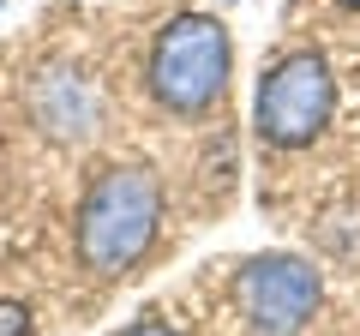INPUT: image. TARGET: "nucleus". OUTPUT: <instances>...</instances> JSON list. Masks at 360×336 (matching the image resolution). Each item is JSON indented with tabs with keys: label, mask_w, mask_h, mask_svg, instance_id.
Masks as SVG:
<instances>
[{
	"label": "nucleus",
	"mask_w": 360,
	"mask_h": 336,
	"mask_svg": "<svg viewBox=\"0 0 360 336\" xmlns=\"http://www.w3.org/2000/svg\"><path fill=\"white\" fill-rule=\"evenodd\" d=\"M0 13H6V0H0Z\"/></svg>",
	"instance_id": "9"
},
{
	"label": "nucleus",
	"mask_w": 360,
	"mask_h": 336,
	"mask_svg": "<svg viewBox=\"0 0 360 336\" xmlns=\"http://www.w3.org/2000/svg\"><path fill=\"white\" fill-rule=\"evenodd\" d=\"M30 115L49 138H66V144H84L96 132V91H90V78L66 72V66H49L37 78V91H30Z\"/></svg>",
	"instance_id": "5"
},
{
	"label": "nucleus",
	"mask_w": 360,
	"mask_h": 336,
	"mask_svg": "<svg viewBox=\"0 0 360 336\" xmlns=\"http://www.w3.org/2000/svg\"><path fill=\"white\" fill-rule=\"evenodd\" d=\"M342 6H348V13H360V0H342Z\"/></svg>",
	"instance_id": "8"
},
{
	"label": "nucleus",
	"mask_w": 360,
	"mask_h": 336,
	"mask_svg": "<svg viewBox=\"0 0 360 336\" xmlns=\"http://www.w3.org/2000/svg\"><path fill=\"white\" fill-rule=\"evenodd\" d=\"M336 120V72L324 54L288 49L258 72L252 91V132L264 150H307L330 132Z\"/></svg>",
	"instance_id": "3"
},
{
	"label": "nucleus",
	"mask_w": 360,
	"mask_h": 336,
	"mask_svg": "<svg viewBox=\"0 0 360 336\" xmlns=\"http://www.w3.org/2000/svg\"><path fill=\"white\" fill-rule=\"evenodd\" d=\"M324 300L319 264L295 252H258L229 276V306L252 336H300Z\"/></svg>",
	"instance_id": "4"
},
{
	"label": "nucleus",
	"mask_w": 360,
	"mask_h": 336,
	"mask_svg": "<svg viewBox=\"0 0 360 336\" xmlns=\"http://www.w3.org/2000/svg\"><path fill=\"white\" fill-rule=\"evenodd\" d=\"M168 222V193L156 181V168L144 162H103L84 181L72 205V259L78 271L120 283L156 252Z\"/></svg>",
	"instance_id": "1"
},
{
	"label": "nucleus",
	"mask_w": 360,
	"mask_h": 336,
	"mask_svg": "<svg viewBox=\"0 0 360 336\" xmlns=\"http://www.w3.org/2000/svg\"><path fill=\"white\" fill-rule=\"evenodd\" d=\"M0 336H37L30 306H18V300H0Z\"/></svg>",
	"instance_id": "6"
},
{
	"label": "nucleus",
	"mask_w": 360,
	"mask_h": 336,
	"mask_svg": "<svg viewBox=\"0 0 360 336\" xmlns=\"http://www.w3.org/2000/svg\"><path fill=\"white\" fill-rule=\"evenodd\" d=\"M234 78V37L217 13H174L150 37L144 54V84L150 103L174 120H205L210 108H222Z\"/></svg>",
	"instance_id": "2"
},
{
	"label": "nucleus",
	"mask_w": 360,
	"mask_h": 336,
	"mask_svg": "<svg viewBox=\"0 0 360 336\" xmlns=\"http://www.w3.org/2000/svg\"><path fill=\"white\" fill-rule=\"evenodd\" d=\"M120 336H186V330H180V324H168V318H132Z\"/></svg>",
	"instance_id": "7"
}]
</instances>
